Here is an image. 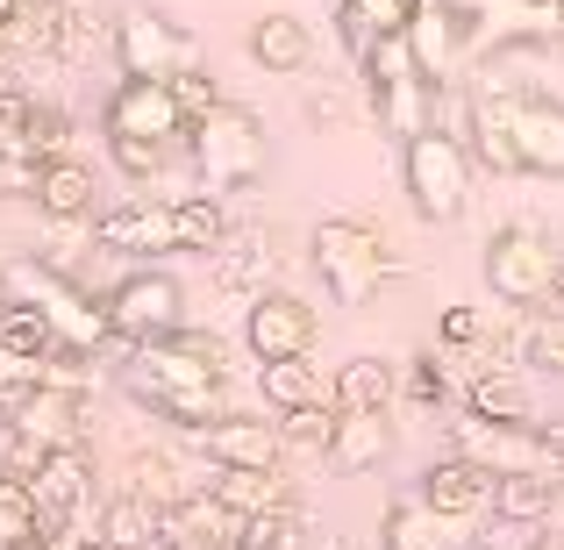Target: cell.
Masks as SVG:
<instances>
[{"label": "cell", "mask_w": 564, "mask_h": 550, "mask_svg": "<svg viewBox=\"0 0 564 550\" xmlns=\"http://www.w3.org/2000/svg\"><path fill=\"white\" fill-rule=\"evenodd\" d=\"M129 400L158 414V422H180V429H200L215 414H229V344L207 330H180L165 344H143L122 371Z\"/></svg>", "instance_id": "1"}, {"label": "cell", "mask_w": 564, "mask_h": 550, "mask_svg": "<svg viewBox=\"0 0 564 550\" xmlns=\"http://www.w3.org/2000/svg\"><path fill=\"white\" fill-rule=\"evenodd\" d=\"M186 165H193V180H200L207 193H250L264 180V165H272L264 122L250 108H236V100L207 108L200 122L186 129Z\"/></svg>", "instance_id": "2"}, {"label": "cell", "mask_w": 564, "mask_h": 550, "mask_svg": "<svg viewBox=\"0 0 564 550\" xmlns=\"http://www.w3.org/2000/svg\"><path fill=\"white\" fill-rule=\"evenodd\" d=\"M307 258H315L322 287L336 293V308H372L379 287L400 272L393 250H386V236L372 229V222H358V215L315 222V236H307Z\"/></svg>", "instance_id": "3"}, {"label": "cell", "mask_w": 564, "mask_h": 550, "mask_svg": "<svg viewBox=\"0 0 564 550\" xmlns=\"http://www.w3.org/2000/svg\"><path fill=\"white\" fill-rule=\"evenodd\" d=\"M358 79H365V108H372V122L386 137L408 143V137H422V129H436V94L443 86L422 79V65H414V51H408V29L372 43V51L358 57Z\"/></svg>", "instance_id": "4"}, {"label": "cell", "mask_w": 564, "mask_h": 550, "mask_svg": "<svg viewBox=\"0 0 564 550\" xmlns=\"http://www.w3.org/2000/svg\"><path fill=\"white\" fill-rule=\"evenodd\" d=\"M471 172H479V158H471L465 137H451V129H422V137L400 143V186H408V207L422 222H457L471 201Z\"/></svg>", "instance_id": "5"}, {"label": "cell", "mask_w": 564, "mask_h": 550, "mask_svg": "<svg viewBox=\"0 0 564 550\" xmlns=\"http://www.w3.org/2000/svg\"><path fill=\"white\" fill-rule=\"evenodd\" d=\"M108 322H115V344L122 351H143V344H165V336L186 330V293L172 272H158V265H143V272H122L108 293Z\"/></svg>", "instance_id": "6"}, {"label": "cell", "mask_w": 564, "mask_h": 550, "mask_svg": "<svg viewBox=\"0 0 564 550\" xmlns=\"http://www.w3.org/2000/svg\"><path fill=\"white\" fill-rule=\"evenodd\" d=\"M108 57L122 65V79H180L186 65H200V43L165 8H122L115 36H108Z\"/></svg>", "instance_id": "7"}, {"label": "cell", "mask_w": 564, "mask_h": 550, "mask_svg": "<svg viewBox=\"0 0 564 550\" xmlns=\"http://www.w3.org/2000/svg\"><path fill=\"white\" fill-rule=\"evenodd\" d=\"M100 129L108 143H151V151H180L186 143V108H180V86L172 79H122L100 108Z\"/></svg>", "instance_id": "8"}, {"label": "cell", "mask_w": 564, "mask_h": 550, "mask_svg": "<svg viewBox=\"0 0 564 550\" xmlns=\"http://www.w3.org/2000/svg\"><path fill=\"white\" fill-rule=\"evenodd\" d=\"M551 272H557V250H551V236H543L536 222H508V229L486 244V287H494V301H508V308H543Z\"/></svg>", "instance_id": "9"}, {"label": "cell", "mask_w": 564, "mask_h": 550, "mask_svg": "<svg viewBox=\"0 0 564 550\" xmlns=\"http://www.w3.org/2000/svg\"><path fill=\"white\" fill-rule=\"evenodd\" d=\"M408 51L429 86H457L471 65V14L457 0H414L408 14Z\"/></svg>", "instance_id": "10"}, {"label": "cell", "mask_w": 564, "mask_h": 550, "mask_svg": "<svg viewBox=\"0 0 564 550\" xmlns=\"http://www.w3.org/2000/svg\"><path fill=\"white\" fill-rule=\"evenodd\" d=\"M29 500H36V529L43 537H72V522H79V508L94 500V457H86V443H72V451H43V465L29 472Z\"/></svg>", "instance_id": "11"}, {"label": "cell", "mask_w": 564, "mask_h": 550, "mask_svg": "<svg viewBox=\"0 0 564 550\" xmlns=\"http://www.w3.org/2000/svg\"><path fill=\"white\" fill-rule=\"evenodd\" d=\"M243 351L258 365H279V358H307L315 351V308L286 287H264L243 315Z\"/></svg>", "instance_id": "12"}, {"label": "cell", "mask_w": 564, "mask_h": 550, "mask_svg": "<svg viewBox=\"0 0 564 550\" xmlns=\"http://www.w3.org/2000/svg\"><path fill=\"white\" fill-rule=\"evenodd\" d=\"M186 443L207 457L215 472H272L279 457H286V436H279V422H250V414H215V422L186 429Z\"/></svg>", "instance_id": "13"}, {"label": "cell", "mask_w": 564, "mask_h": 550, "mask_svg": "<svg viewBox=\"0 0 564 550\" xmlns=\"http://www.w3.org/2000/svg\"><path fill=\"white\" fill-rule=\"evenodd\" d=\"M451 451L471 457V465H486L494 479L500 472H551L543 465V443H536V422H486V414H471V408H457Z\"/></svg>", "instance_id": "14"}, {"label": "cell", "mask_w": 564, "mask_h": 550, "mask_svg": "<svg viewBox=\"0 0 564 550\" xmlns=\"http://www.w3.org/2000/svg\"><path fill=\"white\" fill-rule=\"evenodd\" d=\"M14 436L36 443V451H72V443H86V393L29 379L22 393H14Z\"/></svg>", "instance_id": "15"}, {"label": "cell", "mask_w": 564, "mask_h": 550, "mask_svg": "<svg viewBox=\"0 0 564 550\" xmlns=\"http://www.w3.org/2000/svg\"><path fill=\"white\" fill-rule=\"evenodd\" d=\"M94 250L108 258H172L180 236H172V201H122V207H100L94 215Z\"/></svg>", "instance_id": "16"}, {"label": "cell", "mask_w": 564, "mask_h": 550, "mask_svg": "<svg viewBox=\"0 0 564 550\" xmlns=\"http://www.w3.org/2000/svg\"><path fill=\"white\" fill-rule=\"evenodd\" d=\"M221 543H243V515L215 486H193L172 508H158V550H221Z\"/></svg>", "instance_id": "17"}, {"label": "cell", "mask_w": 564, "mask_h": 550, "mask_svg": "<svg viewBox=\"0 0 564 550\" xmlns=\"http://www.w3.org/2000/svg\"><path fill=\"white\" fill-rule=\"evenodd\" d=\"M508 129H514V158H522V172H536V180H564V100L514 94Z\"/></svg>", "instance_id": "18"}, {"label": "cell", "mask_w": 564, "mask_h": 550, "mask_svg": "<svg viewBox=\"0 0 564 550\" xmlns=\"http://www.w3.org/2000/svg\"><path fill=\"white\" fill-rule=\"evenodd\" d=\"M322 457H329L336 472H379L386 457H393V422H386V408H336V429L329 443H322Z\"/></svg>", "instance_id": "19"}, {"label": "cell", "mask_w": 564, "mask_h": 550, "mask_svg": "<svg viewBox=\"0 0 564 550\" xmlns=\"http://www.w3.org/2000/svg\"><path fill=\"white\" fill-rule=\"evenodd\" d=\"M422 500L436 515H457V522H471V515H486V500H494V472L471 465V457H436V465L422 472Z\"/></svg>", "instance_id": "20"}, {"label": "cell", "mask_w": 564, "mask_h": 550, "mask_svg": "<svg viewBox=\"0 0 564 550\" xmlns=\"http://www.w3.org/2000/svg\"><path fill=\"white\" fill-rule=\"evenodd\" d=\"M36 207L51 222H94L100 215V180L86 158H51L36 172Z\"/></svg>", "instance_id": "21"}, {"label": "cell", "mask_w": 564, "mask_h": 550, "mask_svg": "<svg viewBox=\"0 0 564 550\" xmlns=\"http://www.w3.org/2000/svg\"><path fill=\"white\" fill-rule=\"evenodd\" d=\"M215 279H221L229 293H250V301H258V293L279 279V244H272V229H264V222H258V229H236L229 244L215 250Z\"/></svg>", "instance_id": "22"}, {"label": "cell", "mask_w": 564, "mask_h": 550, "mask_svg": "<svg viewBox=\"0 0 564 550\" xmlns=\"http://www.w3.org/2000/svg\"><path fill=\"white\" fill-rule=\"evenodd\" d=\"M379 550H465V522L457 515H436L422 494L400 500L379 529Z\"/></svg>", "instance_id": "23"}, {"label": "cell", "mask_w": 564, "mask_h": 550, "mask_svg": "<svg viewBox=\"0 0 564 550\" xmlns=\"http://www.w3.org/2000/svg\"><path fill=\"white\" fill-rule=\"evenodd\" d=\"M557 486L564 479H551V472H500L486 515H494V522H508V529H536L543 515L557 508Z\"/></svg>", "instance_id": "24"}, {"label": "cell", "mask_w": 564, "mask_h": 550, "mask_svg": "<svg viewBox=\"0 0 564 550\" xmlns=\"http://www.w3.org/2000/svg\"><path fill=\"white\" fill-rule=\"evenodd\" d=\"M207 486H215L243 522H250V515H293V508H301V494H293V479L279 465L272 472H215Z\"/></svg>", "instance_id": "25"}, {"label": "cell", "mask_w": 564, "mask_h": 550, "mask_svg": "<svg viewBox=\"0 0 564 550\" xmlns=\"http://www.w3.org/2000/svg\"><path fill=\"white\" fill-rule=\"evenodd\" d=\"M508 108H514L508 86H494V94L471 100V158H479L486 172H522V158H514V129H508Z\"/></svg>", "instance_id": "26"}, {"label": "cell", "mask_w": 564, "mask_h": 550, "mask_svg": "<svg viewBox=\"0 0 564 550\" xmlns=\"http://www.w3.org/2000/svg\"><path fill=\"white\" fill-rule=\"evenodd\" d=\"M408 14H414V0H336V36H344L350 57H365L372 43L400 36Z\"/></svg>", "instance_id": "27"}, {"label": "cell", "mask_w": 564, "mask_h": 550, "mask_svg": "<svg viewBox=\"0 0 564 550\" xmlns=\"http://www.w3.org/2000/svg\"><path fill=\"white\" fill-rule=\"evenodd\" d=\"M250 57H258L264 72H279V79H293V72H307V57H315V36H307V22H293V14H258V22H250Z\"/></svg>", "instance_id": "28"}, {"label": "cell", "mask_w": 564, "mask_h": 550, "mask_svg": "<svg viewBox=\"0 0 564 550\" xmlns=\"http://www.w3.org/2000/svg\"><path fill=\"white\" fill-rule=\"evenodd\" d=\"M172 236H180V250H200V258H215L221 244H229V207H221V193H180L172 201Z\"/></svg>", "instance_id": "29"}, {"label": "cell", "mask_w": 564, "mask_h": 550, "mask_svg": "<svg viewBox=\"0 0 564 550\" xmlns=\"http://www.w3.org/2000/svg\"><path fill=\"white\" fill-rule=\"evenodd\" d=\"M336 408H393L400 400V365L393 358H350L329 386Z\"/></svg>", "instance_id": "30"}, {"label": "cell", "mask_w": 564, "mask_h": 550, "mask_svg": "<svg viewBox=\"0 0 564 550\" xmlns=\"http://www.w3.org/2000/svg\"><path fill=\"white\" fill-rule=\"evenodd\" d=\"M465 408L486 414V422H529V386H522V371H508V365L479 371V379L465 386Z\"/></svg>", "instance_id": "31"}, {"label": "cell", "mask_w": 564, "mask_h": 550, "mask_svg": "<svg viewBox=\"0 0 564 550\" xmlns=\"http://www.w3.org/2000/svg\"><path fill=\"white\" fill-rule=\"evenodd\" d=\"M258 393H264V408H272V414H286V408H315V400H329V393H322V379H315V365H307V358H279V365H258Z\"/></svg>", "instance_id": "32"}, {"label": "cell", "mask_w": 564, "mask_h": 550, "mask_svg": "<svg viewBox=\"0 0 564 550\" xmlns=\"http://www.w3.org/2000/svg\"><path fill=\"white\" fill-rule=\"evenodd\" d=\"M122 494L151 500V508H172V500L193 494V486H180V457H165V451H129V465H122Z\"/></svg>", "instance_id": "33"}, {"label": "cell", "mask_w": 564, "mask_h": 550, "mask_svg": "<svg viewBox=\"0 0 564 550\" xmlns=\"http://www.w3.org/2000/svg\"><path fill=\"white\" fill-rule=\"evenodd\" d=\"M0 344L14 351V358H29V365H43V358H57V330H51V315H43L36 301H8V315H0Z\"/></svg>", "instance_id": "34"}, {"label": "cell", "mask_w": 564, "mask_h": 550, "mask_svg": "<svg viewBox=\"0 0 564 550\" xmlns=\"http://www.w3.org/2000/svg\"><path fill=\"white\" fill-rule=\"evenodd\" d=\"M100 537L115 550H158V508L137 500V494H115L108 515H100Z\"/></svg>", "instance_id": "35"}, {"label": "cell", "mask_w": 564, "mask_h": 550, "mask_svg": "<svg viewBox=\"0 0 564 550\" xmlns=\"http://www.w3.org/2000/svg\"><path fill=\"white\" fill-rule=\"evenodd\" d=\"M22 158H36V165L72 158V115L51 108V100H29V115H22Z\"/></svg>", "instance_id": "36"}, {"label": "cell", "mask_w": 564, "mask_h": 550, "mask_svg": "<svg viewBox=\"0 0 564 550\" xmlns=\"http://www.w3.org/2000/svg\"><path fill=\"white\" fill-rule=\"evenodd\" d=\"M400 393L422 400V408H465V379H457L443 358H414L408 379H400Z\"/></svg>", "instance_id": "37"}, {"label": "cell", "mask_w": 564, "mask_h": 550, "mask_svg": "<svg viewBox=\"0 0 564 550\" xmlns=\"http://www.w3.org/2000/svg\"><path fill=\"white\" fill-rule=\"evenodd\" d=\"M514 336H522V365L564 371V315H557V308H536V315H529Z\"/></svg>", "instance_id": "38"}, {"label": "cell", "mask_w": 564, "mask_h": 550, "mask_svg": "<svg viewBox=\"0 0 564 550\" xmlns=\"http://www.w3.org/2000/svg\"><path fill=\"white\" fill-rule=\"evenodd\" d=\"M329 429H336V400H315V408H286V414H279V436L301 443V451H322Z\"/></svg>", "instance_id": "39"}, {"label": "cell", "mask_w": 564, "mask_h": 550, "mask_svg": "<svg viewBox=\"0 0 564 550\" xmlns=\"http://www.w3.org/2000/svg\"><path fill=\"white\" fill-rule=\"evenodd\" d=\"M243 550H301V508L293 515H250Z\"/></svg>", "instance_id": "40"}, {"label": "cell", "mask_w": 564, "mask_h": 550, "mask_svg": "<svg viewBox=\"0 0 564 550\" xmlns=\"http://www.w3.org/2000/svg\"><path fill=\"white\" fill-rule=\"evenodd\" d=\"M172 86H180V108H186V122H200L207 108H221V100H229V94L215 86V72H207V65H186Z\"/></svg>", "instance_id": "41"}, {"label": "cell", "mask_w": 564, "mask_h": 550, "mask_svg": "<svg viewBox=\"0 0 564 550\" xmlns=\"http://www.w3.org/2000/svg\"><path fill=\"white\" fill-rule=\"evenodd\" d=\"M36 158H22V151H8L0 158V201H36Z\"/></svg>", "instance_id": "42"}, {"label": "cell", "mask_w": 564, "mask_h": 550, "mask_svg": "<svg viewBox=\"0 0 564 550\" xmlns=\"http://www.w3.org/2000/svg\"><path fill=\"white\" fill-rule=\"evenodd\" d=\"M436 336L451 351H465V344H479L486 336V322H479V308H443V322H436Z\"/></svg>", "instance_id": "43"}, {"label": "cell", "mask_w": 564, "mask_h": 550, "mask_svg": "<svg viewBox=\"0 0 564 550\" xmlns=\"http://www.w3.org/2000/svg\"><path fill=\"white\" fill-rule=\"evenodd\" d=\"M22 115H29V94H0V158L22 151Z\"/></svg>", "instance_id": "44"}, {"label": "cell", "mask_w": 564, "mask_h": 550, "mask_svg": "<svg viewBox=\"0 0 564 550\" xmlns=\"http://www.w3.org/2000/svg\"><path fill=\"white\" fill-rule=\"evenodd\" d=\"M536 443H543V465H551V479H564V414H557V422H536Z\"/></svg>", "instance_id": "45"}, {"label": "cell", "mask_w": 564, "mask_h": 550, "mask_svg": "<svg viewBox=\"0 0 564 550\" xmlns=\"http://www.w3.org/2000/svg\"><path fill=\"white\" fill-rule=\"evenodd\" d=\"M29 379H36V365H29V358H14V351H8V344H0V393H8V400H14V393H22V386H29Z\"/></svg>", "instance_id": "46"}, {"label": "cell", "mask_w": 564, "mask_h": 550, "mask_svg": "<svg viewBox=\"0 0 564 550\" xmlns=\"http://www.w3.org/2000/svg\"><path fill=\"white\" fill-rule=\"evenodd\" d=\"M307 115H315L322 129H336V122H344V100H336L329 86H315V94H307Z\"/></svg>", "instance_id": "47"}, {"label": "cell", "mask_w": 564, "mask_h": 550, "mask_svg": "<svg viewBox=\"0 0 564 550\" xmlns=\"http://www.w3.org/2000/svg\"><path fill=\"white\" fill-rule=\"evenodd\" d=\"M8 451H14V400L0 393V457H8Z\"/></svg>", "instance_id": "48"}, {"label": "cell", "mask_w": 564, "mask_h": 550, "mask_svg": "<svg viewBox=\"0 0 564 550\" xmlns=\"http://www.w3.org/2000/svg\"><path fill=\"white\" fill-rule=\"evenodd\" d=\"M543 308H557V315H564V258H557V272H551V293H543Z\"/></svg>", "instance_id": "49"}, {"label": "cell", "mask_w": 564, "mask_h": 550, "mask_svg": "<svg viewBox=\"0 0 564 550\" xmlns=\"http://www.w3.org/2000/svg\"><path fill=\"white\" fill-rule=\"evenodd\" d=\"M8 57H14V43H8V29H0V72H8Z\"/></svg>", "instance_id": "50"}, {"label": "cell", "mask_w": 564, "mask_h": 550, "mask_svg": "<svg viewBox=\"0 0 564 550\" xmlns=\"http://www.w3.org/2000/svg\"><path fill=\"white\" fill-rule=\"evenodd\" d=\"M529 550H564V537H536V543H529Z\"/></svg>", "instance_id": "51"}, {"label": "cell", "mask_w": 564, "mask_h": 550, "mask_svg": "<svg viewBox=\"0 0 564 550\" xmlns=\"http://www.w3.org/2000/svg\"><path fill=\"white\" fill-rule=\"evenodd\" d=\"M0 315H8V265H0Z\"/></svg>", "instance_id": "52"}, {"label": "cell", "mask_w": 564, "mask_h": 550, "mask_svg": "<svg viewBox=\"0 0 564 550\" xmlns=\"http://www.w3.org/2000/svg\"><path fill=\"white\" fill-rule=\"evenodd\" d=\"M22 550H36V543H22Z\"/></svg>", "instance_id": "53"}]
</instances>
